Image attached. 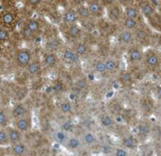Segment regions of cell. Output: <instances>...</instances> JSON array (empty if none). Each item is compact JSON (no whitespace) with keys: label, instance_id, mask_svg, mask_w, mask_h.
I'll list each match as a JSON object with an SVG mask.
<instances>
[{"label":"cell","instance_id":"cell-1","mask_svg":"<svg viewBox=\"0 0 161 156\" xmlns=\"http://www.w3.org/2000/svg\"><path fill=\"white\" fill-rule=\"evenodd\" d=\"M16 63L21 67H27L32 61V53L28 48H20L15 53Z\"/></svg>","mask_w":161,"mask_h":156},{"label":"cell","instance_id":"cell-2","mask_svg":"<svg viewBox=\"0 0 161 156\" xmlns=\"http://www.w3.org/2000/svg\"><path fill=\"white\" fill-rule=\"evenodd\" d=\"M14 127L18 130L20 132L24 133L31 130L32 128V120L31 116H24L20 118H16L14 120Z\"/></svg>","mask_w":161,"mask_h":156},{"label":"cell","instance_id":"cell-3","mask_svg":"<svg viewBox=\"0 0 161 156\" xmlns=\"http://www.w3.org/2000/svg\"><path fill=\"white\" fill-rule=\"evenodd\" d=\"M5 130H6V132H7V135L9 138L10 146L23 142V133L20 132L18 130H16L14 126H9Z\"/></svg>","mask_w":161,"mask_h":156},{"label":"cell","instance_id":"cell-4","mask_svg":"<svg viewBox=\"0 0 161 156\" xmlns=\"http://www.w3.org/2000/svg\"><path fill=\"white\" fill-rule=\"evenodd\" d=\"M86 7L89 11V13L91 16L99 17L103 13V6L99 1H89V2H87Z\"/></svg>","mask_w":161,"mask_h":156},{"label":"cell","instance_id":"cell-5","mask_svg":"<svg viewBox=\"0 0 161 156\" xmlns=\"http://www.w3.org/2000/svg\"><path fill=\"white\" fill-rule=\"evenodd\" d=\"M78 20H79V17H78V15L76 13V11L73 10V9L66 10L63 13V22L67 26L77 24Z\"/></svg>","mask_w":161,"mask_h":156},{"label":"cell","instance_id":"cell-6","mask_svg":"<svg viewBox=\"0 0 161 156\" xmlns=\"http://www.w3.org/2000/svg\"><path fill=\"white\" fill-rule=\"evenodd\" d=\"M12 116L14 119L28 116H29V110L23 103H17L14 105V107L12 110Z\"/></svg>","mask_w":161,"mask_h":156},{"label":"cell","instance_id":"cell-7","mask_svg":"<svg viewBox=\"0 0 161 156\" xmlns=\"http://www.w3.org/2000/svg\"><path fill=\"white\" fill-rule=\"evenodd\" d=\"M83 146V143H82V140H80V137L78 136H75V135H72V136H69L64 147L68 149V150H78L80 148V147Z\"/></svg>","mask_w":161,"mask_h":156},{"label":"cell","instance_id":"cell-8","mask_svg":"<svg viewBox=\"0 0 161 156\" xmlns=\"http://www.w3.org/2000/svg\"><path fill=\"white\" fill-rule=\"evenodd\" d=\"M82 140V143L86 146H93L97 143V136L92 131H86L82 134V136L80 137Z\"/></svg>","mask_w":161,"mask_h":156},{"label":"cell","instance_id":"cell-9","mask_svg":"<svg viewBox=\"0 0 161 156\" xmlns=\"http://www.w3.org/2000/svg\"><path fill=\"white\" fill-rule=\"evenodd\" d=\"M10 147L14 156H24L28 151V146L24 141L14 145H11Z\"/></svg>","mask_w":161,"mask_h":156},{"label":"cell","instance_id":"cell-10","mask_svg":"<svg viewBox=\"0 0 161 156\" xmlns=\"http://www.w3.org/2000/svg\"><path fill=\"white\" fill-rule=\"evenodd\" d=\"M43 62L47 67H55L58 63V57L56 52H47L43 57Z\"/></svg>","mask_w":161,"mask_h":156},{"label":"cell","instance_id":"cell-11","mask_svg":"<svg viewBox=\"0 0 161 156\" xmlns=\"http://www.w3.org/2000/svg\"><path fill=\"white\" fill-rule=\"evenodd\" d=\"M28 73L31 76L39 75L42 72V62L39 60H32L26 67Z\"/></svg>","mask_w":161,"mask_h":156},{"label":"cell","instance_id":"cell-12","mask_svg":"<svg viewBox=\"0 0 161 156\" xmlns=\"http://www.w3.org/2000/svg\"><path fill=\"white\" fill-rule=\"evenodd\" d=\"M1 21L3 26L6 27H12L14 22H15V15L12 11H3L2 14H1Z\"/></svg>","mask_w":161,"mask_h":156},{"label":"cell","instance_id":"cell-13","mask_svg":"<svg viewBox=\"0 0 161 156\" xmlns=\"http://www.w3.org/2000/svg\"><path fill=\"white\" fill-rule=\"evenodd\" d=\"M67 35L74 39V40H79L82 36V29L80 28V26L78 24H74V25H70L67 27V30H66Z\"/></svg>","mask_w":161,"mask_h":156},{"label":"cell","instance_id":"cell-14","mask_svg":"<svg viewBox=\"0 0 161 156\" xmlns=\"http://www.w3.org/2000/svg\"><path fill=\"white\" fill-rule=\"evenodd\" d=\"M63 58L72 63H78L80 59L72 48H64L63 51Z\"/></svg>","mask_w":161,"mask_h":156},{"label":"cell","instance_id":"cell-15","mask_svg":"<svg viewBox=\"0 0 161 156\" xmlns=\"http://www.w3.org/2000/svg\"><path fill=\"white\" fill-rule=\"evenodd\" d=\"M68 137H69L68 133H66L65 132L62 131L61 129H58V130L54 131V132H53L54 141L57 142V143L60 144V145H63V146L65 145V143H66Z\"/></svg>","mask_w":161,"mask_h":156},{"label":"cell","instance_id":"cell-16","mask_svg":"<svg viewBox=\"0 0 161 156\" xmlns=\"http://www.w3.org/2000/svg\"><path fill=\"white\" fill-rule=\"evenodd\" d=\"M75 51V53L80 58V57H83V56H86L88 52V46L86 43L84 42H78L76 44V46L75 48L73 49Z\"/></svg>","mask_w":161,"mask_h":156},{"label":"cell","instance_id":"cell-17","mask_svg":"<svg viewBox=\"0 0 161 156\" xmlns=\"http://www.w3.org/2000/svg\"><path fill=\"white\" fill-rule=\"evenodd\" d=\"M75 11H76V13H77L79 19L80 18V19H88L91 16L86 5H79Z\"/></svg>","mask_w":161,"mask_h":156},{"label":"cell","instance_id":"cell-18","mask_svg":"<svg viewBox=\"0 0 161 156\" xmlns=\"http://www.w3.org/2000/svg\"><path fill=\"white\" fill-rule=\"evenodd\" d=\"M25 26H26L32 33H34V34L37 33V32L39 31L40 28H41L39 21L36 20V19H30V20L28 21V23H27Z\"/></svg>","mask_w":161,"mask_h":156},{"label":"cell","instance_id":"cell-19","mask_svg":"<svg viewBox=\"0 0 161 156\" xmlns=\"http://www.w3.org/2000/svg\"><path fill=\"white\" fill-rule=\"evenodd\" d=\"M9 116L4 109H0V129L9 127Z\"/></svg>","mask_w":161,"mask_h":156},{"label":"cell","instance_id":"cell-20","mask_svg":"<svg viewBox=\"0 0 161 156\" xmlns=\"http://www.w3.org/2000/svg\"><path fill=\"white\" fill-rule=\"evenodd\" d=\"M10 38H11L10 31L4 27H0V43L4 45L10 41Z\"/></svg>","mask_w":161,"mask_h":156},{"label":"cell","instance_id":"cell-21","mask_svg":"<svg viewBox=\"0 0 161 156\" xmlns=\"http://www.w3.org/2000/svg\"><path fill=\"white\" fill-rule=\"evenodd\" d=\"M72 108H73L72 107V103L69 100H64V101H63L60 104V111L63 114H64V115L71 113L72 112Z\"/></svg>","mask_w":161,"mask_h":156},{"label":"cell","instance_id":"cell-22","mask_svg":"<svg viewBox=\"0 0 161 156\" xmlns=\"http://www.w3.org/2000/svg\"><path fill=\"white\" fill-rule=\"evenodd\" d=\"M0 146H10V142H9V138L6 132L5 129H0Z\"/></svg>","mask_w":161,"mask_h":156},{"label":"cell","instance_id":"cell-23","mask_svg":"<svg viewBox=\"0 0 161 156\" xmlns=\"http://www.w3.org/2000/svg\"><path fill=\"white\" fill-rule=\"evenodd\" d=\"M101 124L105 127V128H109L113 125V119L110 116L108 115H103L101 117Z\"/></svg>","mask_w":161,"mask_h":156},{"label":"cell","instance_id":"cell-24","mask_svg":"<svg viewBox=\"0 0 161 156\" xmlns=\"http://www.w3.org/2000/svg\"><path fill=\"white\" fill-rule=\"evenodd\" d=\"M132 39V33L130 30H123L121 33H120V41L122 43H125V44H128Z\"/></svg>","mask_w":161,"mask_h":156},{"label":"cell","instance_id":"cell-25","mask_svg":"<svg viewBox=\"0 0 161 156\" xmlns=\"http://www.w3.org/2000/svg\"><path fill=\"white\" fill-rule=\"evenodd\" d=\"M104 64H105V69L106 71H109V72H112L116 69L117 67V63L114 60L112 59H108L107 61L104 62Z\"/></svg>","mask_w":161,"mask_h":156},{"label":"cell","instance_id":"cell-26","mask_svg":"<svg viewBox=\"0 0 161 156\" xmlns=\"http://www.w3.org/2000/svg\"><path fill=\"white\" fill-rule=\"evenodd\" d=\"M125 13L127 15V18H131V19H136L137 17V15H138L137 11L135 8H132V7L127 8L125 10Z\"/></svg>","mask_w":161,"mask_h":156},{"label":"cell","instance_id":"cell-27","mask_svg":"<svg viewBox=\"0 0 161 156\" xmlns=\"http://www.w3.org/2000/svg\"><path fill=\"white\" fill-rule=\"evenodd\" d=\"M73 127H74V125L72 124V122H70V121H64V122L62 123V125H61V127L59 129H61L62 131H64L66 133H68L69 132H71L73 130Z\"/></svg>","mask_w":161,"mask_h":156},{"label":"cell","instance_id":"cell-28","mask_svg":"<svg viewBox=\"0 0 161 156\" xmlns=\"http://www.w3.org/2000/svg\"><path fill=\"white\" fill-rule=\"evenodd\" d=\"M136 26V21L135 19H131V18H126L124 21V27L126 28V30H133L135 29Z\"/></svg>","mask_w":161,"mask_h":156},{"label":"cell","instance_id":"cell-29","mask_svg":"<svg viewBox=\"0 0 161 156\" xmlns=\"http://www.w3.org/2000/svg\"><path fill=\"white\" fill-rule=\"evenodd\" d=\"M47 52H54L55 53V51L59 48V42L56 40V39H54V40H52V41H49L48 42V46H47Z\"/></svg>","mask_w":161,"mask_h":156},{"label":"cell","instance_id":"cell-30","mask_svg":"<svg viewBox=\"0 0 161 156\" xmlns=\"http://www.w3.org/2000/svg\"><path fill=\"white\" fill-rule=\"evenodd\" d=\"M95 71L99 74H103L104 72H106V69H105V64H104V62H102V61H99L95 63Z\"/></svg>","mask_w":161,"mask_h":156},{"label":"cell","instance_id":"cell-31","mask_svg":"<svg viewBox=\"0 0 161 156\" xmlns=\"http://www.w3.org/2000/svg\"><path fill=\"white\" fill-rule=\"evenodd\" d=\"M122 143H123L124 147H126L128 148H134V147H135V140L132 137H125V138H123Z\"/></svg>","mask_w":161,"mask_h":156},{"label":"cell","instance_id":"cell-32","mask_svg":"<svg viewBox=\"0 0 161 156\" xmlns=\"http://www.w3.org/2000/svg\"><path fill=\"white\" fill-rule=\"evenodd\" d=\"M130 58H131V60H132L133 62L138 61V60L141 58V54H140L139 50H137V49H133V50L131 51V53H130Z\"/></svg>","mask_w":161,"mask_h":156},{"label":"cell","instance_id":"cell-33","mask_svg":"<svg viewBox=\"0 0 161 156\" xmlns=\"http://www.w3.org/2000/svg\"><path fill=\"white\" fill-rule=\"evenodd\" d=\"M22 35L25 39H31L34 36V33H32L26 26L22 29Z\"/></svg>","mask_w":161,"mask_h":156},{"label":"cell","instance_id":"cell-34","mask_svg":"<svg viewBox=\"0 0 161 156\" xmlns=\"http://www.w3.org/2000/svg\"><path fill=\"white\" fill-rule=\"evenodd\" d=\"M77 87L79 88V89H80V90H85L86 87H87V82H86V79H80L78 82H77Z\"/></svg>","mask_w":161,"mask_h":156},{"label":"cell","instance_id":"cell-35","mask_svg":"<svg viewBox=\"0 0 161 156\" xmlns=\"http://www.w3.org/2000/svg\"><path fill=\"white\" fill-rule=\"evenodd\" d=\"M142 12H143V13L146 14V15H151V14L153 13V7H152L150 4H145V5L142 7Z\"/></svg>","mask_w":161,"mask_h":156},{"label":"cell","instance_id":"cell-36","mask_svg":"<svg viewBox=\"0 0 161 156\" xmlns=\"http://www.w3.org/2000/svg\"><path fill=\"white\" fill-rule=\"evenodd\" d=\"M147 62L149 65L151 66H154L158 63V58L154 55H151L148 57V60H147Z\"/></svg>","mask_w":161,"mask_h":156},{"label":"cell","instance_id":"cell-37","mask_svg":"<svg viewBox=\"0 0 161 156\" xmlns=\"http://www.w3.org/2000/svg\"><path fill=\"white\" fill-rule=\"evenodd\" d=\"M115 156H128V152L124 148H117L115 150Z\"/></svg>","mask_w":161,"mask_h":156},{"label":"cell","instance_id":"cell-38","mask_svg":"<svg viewBox=\"0 0 161 156\" xmlns=\"http://www.w3.org/2000/svg\"><path fill=\"white\" fill-rule=\"evenodd\" d=\"M138 132H139L140 134H146V133H148L149 129H148V127L146 125H140L138 127Z\"/></svg>","mask_w":161,"mask_h":156},{"label":"cell","instance_id":"cell-39","mask_svg":"<svg viewBox=\"0 0 161 156\" xmlns=\"http://www.w3.org/2000/svg\"><path fill=\"white\" fill-rule=\"evenodd\" d=\"M53 90L56 92H61L63 90V83L60 82H57L54 85H53Z\"/></svg>","mask_w":161,"mask_h":156},{"label":"cell","instance_id":"cell-40","mask_svg":"<svg viewBox=\"0 0 161 156\" xmlns=\"http://www.w3.org/2000/svg\"><path fill=\"white\" fill-rule=\"evenodd\" d=\"M136 36L140 39V40H144L147 36L146 32L144 30H137L136 31Z\"/></svg>","mask_w":161,"mask_h":156},{"label":"cell","instance_id":"cell-41","mask_svg":"<svg viewBox=\"0 0 161 156\" xmlns=\"http://www.w3.org/2000/svg\"><path fill=\"white\" fill-rule=\"evenodd\" d=\"M120 79H121L122 82L126 83V82H129V81L131 80V76H130L129 73H124V74H122V76H121Z\"/></svg>","mask_w":161,"mask_h":156},{"label":"cell","instance_id":"cell-42","mask_svg":"<svg viewBox=\"0 0 161 156\" xmlns=\"http://www.w3.org/2000/svg\"><path fill=\"white\" fill-rule=\"evenodd\" d=\"M3 51H4V45H3V44H1V43H0V56L2 55Z\"/></svg>","mask_w":161,"mask_h":156},{"label":"cell","instance_id":"cell-43","mask_svg":"<svg viewBox=\"0 0 161 156\" xmlns=\"http://www.w3.org/2000/svg\"><path fill=\"white\" fill-rule=\"evenodd\" d=\"M157 94H158L159 97H161V86L158 87V89H157Z\"/></svg>","mask_w":161,"mask_h":156}]
</instances>
